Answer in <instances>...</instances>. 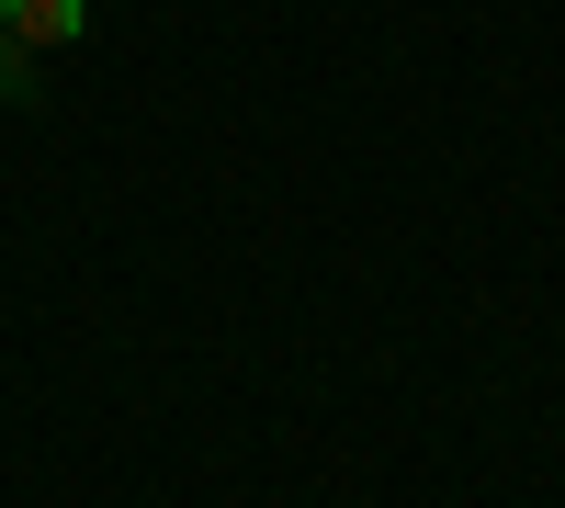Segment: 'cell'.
<instances>
[{
  "instance_id": "6da1fadb",
  "label": "cell",
  "mask_w": 565,
  "mask_h": 508,
  "mask_svg": "<svg viewBox=\"0 0 565 508\" xmlns=\"http://www.w3.org/2000/svg\"><path fill=\"white\" fill-rule=\"evenodd\" d=\"M0 23H12L23 57H57V45L90 34V0H0Z\"/></svg>"
},
{
  "instance_id": "7a4b0ae2",
  "label": "cell",
  "mask_w": 565,
  "mask_h": 508,
  "mask_svg": "<svg viewBox=\"0 0 565 508\" xmlns=\"http://www.w3.org/2000/svg\"><path fill=\"white\" fill-rule=\"evenodd\" d=\"M0 102H34V57L12 45V23H0Z\"/></svg>"
}]
</instances>
